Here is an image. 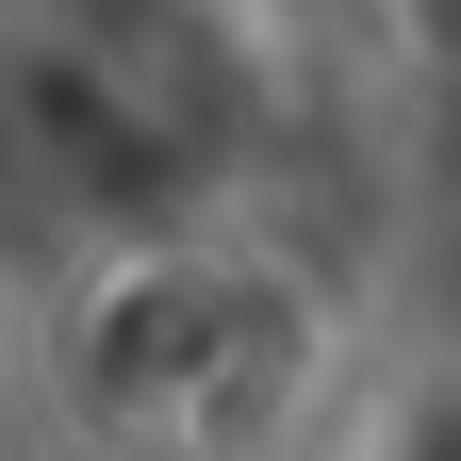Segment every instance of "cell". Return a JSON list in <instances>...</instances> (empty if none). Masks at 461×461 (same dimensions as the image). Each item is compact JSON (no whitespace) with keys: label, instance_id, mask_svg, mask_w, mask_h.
I'll return each mask as SVG.
<instances>
[{"label":"cell","instance_id":"cell-1","mask_svg":"<svg viewBox=\"0 0 461 461\" xmlns=\"http://www.w3.org/2000/svg\"><path fill=\"white\" fill-rule=\"evenodd\" d=\"M248 132V67L198 0H17L0 17V264L165 248Z\"/></svg>","mask_w":461,"mask_h":461}]
</instances>
